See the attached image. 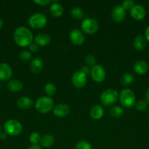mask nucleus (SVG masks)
<instances>
[{
  "mask_svg": "<svg viewBox=\"0 0 149 149\" xmlns=\"http://www.w3.org/2000/svg\"><path fill=\"white\" fill-rule=\"evenodd\" d=\"M14 41L19 47H27L32 43L33 34L32 31L24 26L17 28L14 32Z\"/></svg>",
  "mask_w": 149,
  "mask_h": 149,
  "instance_id": "nucleus-1",
  "label": "nucleus"
},
{
  "mask_svg": "<svg viewBox=\"0 0 149 149\" xmlns=\"http://www.w3.org/2000/svg\"><path fill=\"white\" fill-rule=\"evenodd\" d=\"M54 102L51 97L42 96L37 100L35 109L41 113H48L53 109Z\"/></svg>",
  "mask_w": 149,
  "mask_h": 149,
  "instance_id": "nucleus-2",
  "label": "nucleus"
},
{
  "mask_svg": "<svg viewBox=\"0 0 149 149\" xmlns=\"http://www.w3.org/2000/svg\"><path fill=\"white\" fill-rule=\"evenodd\" d=\"M118 98V92L114 89H107L100 96V101L106 107L112 106L117 102Z\"/></svg>",
  "mask_w": 149,
  "mask_h": 149,
  "instance_id": "nucleus-3",
  "label": "nucleus"
},
{
  "mask_svg": "<svg viewBox=\"0 0 149 149\" xmlns=\"http://www.w3.org/2000/svg\"><path fill=\"white\" fill-rule=\"evenodd\" d=\"M135 99L134 93L130 89H124L120 93V103L124 108L130 109L133 107L135 103Z\"/></svg>",
  "mask_w": 149,
  "mask_h": 149,
  "instance_id": "nucleus-4",
  "label": "nucleus"
},
{
  "mask_svg": "<svg viewBox=\"0 0 149 149\" xmlns=\"http://www.w3.org/2000/svg\"><path fill=\"white\" fill-rule=\"evenodd\" d=\"M4 129L5 133L11 136H18L23 131V126L20 122L15 119H10L4 123Z\"/></svg>",
  "mask_w": 149,
  "mask_h": 149,
  "instance_id": "nucleus-5",
  "label": "nucleus"
},
{
  "mask_svg": "<svg viewBox=\"0 0 149 149\" xmlns=\"http://www.w3.org/2000/svg\"><path fill=\"white\" fill-rule=\"evenodd\" d=\"M46 16L42 13H35L30 16L29 18L28 23L31 28L34 29H40L42 28L45 27L47 24Z\"/></svg>",
  "mask_w": 149,
  "mask_h": 149,
  "instance_id": "nucleus-6",
  "label": "nucleus"
},
{
  "mask_svg": "<svg viewBox=\"0 0 149 149\" xmlns=\"http://www.w3.org/2000/svg\"><path fill=\"white\" fill-rule=\"evenodd\" d=\"M82 31L87 34H93L99 30V25L97 20L93 18H85L80 24Z\"/></svg>",
  "mask_w": 149,
  "mask_h": 149,
  "instance_id": "nucleus-7",
  "label": "nucleus"
},
{
  "mask_svg": "<svg viewBox=\"0 0 149 149\" xmlns=\"http://www.w3.org/2000/svg\"><path fill=\"white\" fill-rule=\"evenodd\" d=\"M91 77L92 79L97 83H101L106 77L105 70L102 65H96L91 69Z\"/></svg>",
  "mask_w": 149,
  "mask_h": 149,
  "instance_id": "nucleus-8",
  "label": "nucleus"
},
{
  "mask_svg": "<svg viewBox=\"0 0 149 149\" xmlns=\"http://www.w3.org/2000/svg\"><path fill=\"white\" fill-rule=\"evenodd\" d=\"M72 83L75 88H83L87 83V76L80 71H77L72 77Z\"/></svg>",
  "mask_w": 149,
  "mask_h": 149,
  "instance_id": "nucleus-9",
  "label": "nucleus"
},
{
  "mask_svg": "<svg viewBox=\"0 0 149 149\" xmlns=\"http://www.w3.org/2000/svg\"><path fill=\"white\" fill-rule=\"evenodd\" d=\"M70 39L74 45H82L85 42V36L83 32L77 29H74L70 31Z\"/></svg>",
  "mask_w": 149,
  "mask_h": 149,
  "instance_id": "nucleus-10",
  "label": "nucleus"
},
{
  "mask_svg": "<svg viewBox=\"0 0 149 149\" xmlns=\"http://www.w3.org/2000/svg\"><path fill=\"white\" fill-rule=\"evenodd\" d=\"M111 15L114 22L117 23H122L126 17V10L121 5H117L112 9Z\"/></svg>",
  "mask_w": 149,
  "mask_h": 149,
  "instance_id": "nucleus-11",
  "label": "nucleus"
},
{
  "mask_svg": "<svg viewBox=\"0 0 149 149\" xmlns=\"http://www.w3.org/2000/svg\"><path fill=\"white\" fill-rule=\"evenodd\" d=\"M13 76V69L9 64L6 63H0V80L3 81H8Z\"/></svg>",
  "mask_w": 149,
  "mask_h": 149,
  "instance_id": "nucleus-12",
  "label": "nucleus"
},
{
  "mask_svg": "<svg viewBox=\"0 0 149 149\" xmlns=\"http://www.w3.org/2000/svg\"><path fill=\"white\" fill-rule=\"evenodd\" d=\"M145 10L140 4H134L130 10V15L136 20H141L145 16Z\"/></svg>",
  "mask_w": 149,
  "mask_h": 149,
  "instance_id": "nucleus-13",
  "label": "nucleus"
},
{
  "mask_svg": "<svg viewBox=\"0 0 149 149\" xmlns=\"http://www.w3.org/2000/svg\"><path fill=\"white\" fill-rule=\"evenodd\" d=\"M53 114L56 117L63 118L67 116L70 112V106L65 103H59L56 105L53 109Z\"/></svg>",
  "mask_w": 149,
  "mask_h": 149,
  "instance_id": "nucleus-14",
  "label": "nucleus"
},
{
  "mask_svg": "<svg viewBox=\"0 0 149 149\" xmlns=\"http://www.w3.org/2000/svg\"><path fill=\"white\" fill-rule=\"evenodd\" d=\"M35 43L41 47H45L51 43V38L48 33H39L36 35L34 38Z\"/></svg>",
  "mask_w": 149,
  "mask_h": 149,
  "instance_id": "nucleus-15",
  "label": "nucleus"
},
{
  "mask_svg": "<svg viewBox=\"0 0 149 149\" xmlns=\"http://www.w3.org/2000/svg\"><path fill=\"white\" fill-rule=\"evenodd\" d=\"M148 64L145 61H137L134 65V71L139 75H144L148 71Z\"/></svg>",
  "mask_w": 149,
  "mask_h": 149,
  "instance_id": "nucleus-16",
  "label": "nucleus"
},
{
  "mask_svg": "<svg viewBox=\"0 0 149 149\" xmlns=\"http://www.w3.org/2000/svg\"><path fill=\"white\" fill-rule=\"evenodd\" d=\"M17 106L23 110H28L33 106V100L31 97L23 96L18 99Z\"/></svg>",
  "mask_w": 149,
  "mask_h": 149,
  "instance_id": "nucleus-17",
  "label": "nucleus"
},
{
  "mask_svg": "<svg viewBox=\"0 0 149 149\" xmlns=\"http://www.w3.org/2000/svg\"><path fill=\"white\" fill-rule=\"evenodd\" d=\"M50 13L54 17H59L64 13V8L58 1H52V4L50 6Z\"/></svg>",
  "mask_w": 149,
  "mask_h": 149,
  "instance_id": "nucleus-18",
  "label": "nucleus"
},
{
  "mask_svg": "<svg viewBox=\"0 0 149 149\" xmlns=\"http://www.w3.org/2000/svg\"><path fill=\"white\" fill-rule=\"evenodd\" d=\"M147 45V40L143 35H138L133 41V46L137 51H141L145 48Z\"/></svg>",
  "mask_w": 149,
  "mask_h": 149,
  "instance_id": "nucleus-19",
  "label": "nucleus"
},
{
  "mask_svg": "<svg viewBox=\"0 0 149 149\" xmlns=\"http://www.w3.org/2000/svg\"><path fill=\"white\" fill-rule=\"evenodd\" d=\"M43 62L40 58H35L32 61L30 64V70L33 74H37L42 71Z\"/></svg>",
  "mask_w": 149,
  "mask_h": 149,
  "instance_id": "nucleus-20",
  "label": "nucleus"
},
{
  "mask_svg": "<svg viewBox=\"0 0 149 149\" xmlns=\"http://www.w3.org/2000/svg\"><path fill=\"white\" fill-rule=\"evenodd\" d=\"M104 115V109L102 106L96 105L93 106L90 111V116L92 119L95 120H99L102 119Z\"/></svg>",
  "mask_w": 149,
  "mask_h": 149,
  "instance_id": "nucleus-21",
  "label": "nucleus"
},
{
  "mask_svg": "<svg viewBox=\"0 0 149 149\" xmlns=\"http://www.w3.org/2000/svg\"><path fill=\"white\" fill-rule=\"evenodd\" d=\"M7 88L12 93H18L23 89V84L20 80L13 79L7 83Z\"/></svg>",
  "mask_w": 149,
  "mask_h": 149,
  "instance_id": "nucleus-22",
  "label": "nucleus"
},
{
  "mask_svg": "<svg viewBox=\"0 0 149 149\" xmlns=\"http://www.w3.org/2000/svg\"><path fill=\"white\" fill-rule=\"evenodd\" d=\"M55 142L54 137L51 135H45L41 138L40 143L42 146L45 148H50L52 146Z\"/></svg>",
  "mask_w": 149,
  "mask_h": 149,
  "instance_id": "nucleus-23",
  "label": "nucleus"
},
{
  "mask_svg": "<svg viewBox=\"0 0 149 149\" xmlns=\"http://www.w3.org/2000/svg\"><path fill=\"white\" fill-rule=\"evenodd\" d=\"M124 109L120 106H112L109 111V114L114 118L121 117L124 115Z\"/></svg>",
  "mask_w": 149,
  "mask_h": 149,
  "instance_id": "nucleus-24",
  "label": "nucleus"
},
{
  "mask_svg": "<svg viewBox=\"0 0 149 149\" xmlns=\"http://www.w3.org/2000/svg\"><path fill=\"white\" fill-rule=\"evenodd\" d=\"M121 84L124 86L130 85L132 84L134 81V77L133 74H130V73H126L124 75L121 77Z\"/></svg>",
  "mask_w": 149,
  "mask_h": 149,
  "instance_id": "nucleus-25",
  "label": "nucleus"
},
{
  "mask_svg": "<svg viewBox=\"0 0 149 149\" xmlns=\"http://www.w3.org/2000/svg\"><path fill=\"white\" fill-rule=\"evenodd\" d=\"M72 17L76 20H82L84 17V12L80 7H74L71 10Z\"/></svg>",
  "mask_w": 149,
  "mask_h": 149,
  "instance_id": "nucleus-26",
  "label": "nucleus"
},
{
  "mask_svg": "<svg viewBox=\"0 0 149 149\" xmlns=\"http://www.w3.org/2000/svg\"><path fill=\"white\" fill-rule=\"evenodd\" d=\"M45 92L48 97H51V96L55 95L56 92V87L53 83H48L45 86Z\"/></svg>",
  "mask_w": 149,
  "mask_h": 149,
  "instance_id": "nucleus-27",
  "label": "nucleus"
},
{
  "mask_svg": "<svg viewBox=\"0 0 149 149\" xmlns=\"http://www.w3.org/2000/svg\"><path fill=\"white\" fill-rule=\"evenodd\" d=\"M29 141L32 145H38V143H40L41 141L40 135L37 132H32L29 136Z\"/></svg>",
  "mask_w": 149,
  "mask_h": 149,
  "instance_id": "nucleus-28",
  "label": "nucleus"
},
{
  "mask_svg": "<svg viewBox=\"0 0 149 149\" xmlns=\"http://www.w3.org/2000/svg\"><path fill=\"white\" fill-rule=\"evenodd\" d=\"M75 149H93L91 144L86 141H80L76 144Z\"/></svg>",
  "mask_w": 149,
  "mask_h": 149,
  "instance_id": "nucleus-29",
  "label": "nucleus"
},
{
  "mask_svg": "<svg viewBox=\"0 0 149 149\" xmlns=\"http://www.w3.org/2000/svg\"><path fill=\"white\" fill-rule=\"evenodd\" d=\"M85 63L88 66H91L93 68L96 65V59L95 56L92 55H89L85 58Z\"/></svg>",
  "mask_w": 149,
  "mask_h": 149,
  "instance_id": "nucleus-30",
  "label": "nucleus"
},
{
  "mask_svg": "<svg viewBox=\"0 0 149 149\" xmlns=\"http://www.w3.org/2000/svg\"><path fill=\"white\" fill-rule=\"evenodd\" d=\"M148 103L146 100H140L136 103V109H137L138 111H144L145 110H146V109L148 108Z\"/></svg>",
  "mask_w": 149,
  "mask_h": 149,
  "instance_id": "nucleus-31",
  "label": "nucleus"
},
{
  "mask_svg": "<svg viewBox=\"0 0 149 149\" xmlns=\"http://www.w3.org/2000/svg\"><path fill=\"white\" fill-rule=\"evenodd\" d=\"M32 58V55L30 52L29 51H22L19 54V58L23 61H30Z\"/></svg>",
  "mask_w": 149,
  "mask_h": 149,
  "instance_id": "nucleus-32",
  "label": "nucleus"
},
{
  "mask_svg": "<svg viewBox=\"0 0 149 149\" xmlns=\"http://www.w3.org/2000/svg\"><path fill=\"white\" fill-rule=\"evenodd\" d=\"M134 5V1L132 0H126V1H123L122 3V7L125 10H131L133 6Z\"/></svg>",
  "mask_w": 149,
  "mask_h": 149,
  "instance_id": "nucleus-33",
  "label": "nucleus"
},
{
  "mask_svg": "<svg viewBox=\"0 0 149 149\" xmlns=\"http://www.w3.org/2000/svg\"><path fill=\"white\" fill-rule=\"evenodd\" d=\"M33 2L39 6H46L52 3V1L49 0H34Z\"/></svg>",
  "mask_w": 149,
  "mask_h": 149,
  "instance_id": "nucleus-34",
  "label": "nucleus"
},
{
  "mask_svg": "<svg viewBox=\"0 0 149 149\" xmlns=\"http://www.w3.org/2000/svg\"><path fill=\"white\" fill-rule=\"evenodd\" d=\"M39 45H37L35 42L34 43H33V42H32V43L29 45V49H30L31 52H37L38 51H39Z\"/></svg>",
  "mask_w": 149,
  "mask_h": 149,
  "instance_id": "nucleus-35",
  "label": "nucleus"
},
{
  "mask_svg": "<svg viewBox=\"0 0 149 149\" xmlns=\"http://www.w3.org/2000/svg\"><path fill=\"white\" fill-rule=\"evenodd\" d=\"M80 71H81V72H83V74H86V76L91 74V69L89 68V66H86V65L82 66L81 68H80Z\"/></svg>",
  "mask_w": 149,
  "mask_h": 149,
  "instance_id": "nucleus-36",
  "label": "nucleus"
},
{
  "mask_svg": "<svg viewBox=\"0 0 149 149\" xmlns=\"http://www.w3.org/2000/svg\"><path fill=\"white\" fill-rule=\"evenodd\" d=\"M145 37L146 38V40L147 42H149V26L146 29L145 33Z\"/></svg>",
  "mask_w": 149,
  "mask_h": 149,
  "instance_id": "nucleus-37",
  "label": "nucleus"
},
{
  "mask_svg": "<svg viewBox=\"0 0 149 149\" xmlns=\"http://www.w3.org/2000/svg\"><path fill=\"white\" fill-rule=\"evenodd\" d=\"M27 149H42V148H41L40 146L39 145H32Z\"/></svg>",
  "mask_w": 149,
  "mask_h": 149,
  "instance_id": "nucleus-38",
  "label": "nucleus"
},
{
  "mask_svg": "<svg viewBox=\"0 0 149 149\" xmlns=\"http://www.w3.org/2000/svg\"><path fill=\"white\" fill-rule=\"evenodd\" d=\"M7 138V134L5 132H2L0 134V139L1 140H5Z\"/></svg>",
  "mask_w": 149,
  "mask_h": 149,
  "instance_id": "nucleus-39",
  "label": "nucleus"
},
{
  "mask_svg": "<svg viewBox=\"0 0 149 149\" xmlns=\"http://www.w3.org/2000/svg\"><path fill=\"white\" fill-rule=\"evenodd\" d=\"M146 101L149 103V88L148 89L147 92H146Z\"/></svg>",
  "mask_w": 149,
  "mask_h": 149,
  "instance_id": "nucleus-40",
  "label": "nucleus"
},
{
  "mask_svg": "<svg viewBox=\"0 0 149 149\" xmlns=\"http://www.w3.org/2000/svg\"><path fill=\"white\" fill-rule=\"evenodd\" d=\"M2 26H3V20L0 18V29L2 28Z\"/></svg>",
  "mask_w": 149,
  "mask_h": 149,
  "instance_id": "nucleus-41",
  "label": "nucleus"
},
{
  "mask_svg": "<svg viewBox=\"0 0 149 149\" xmlns=\"http://www.w3.org/2000/svg\"><path fill=\"white\" fill-rule=\"evenodd\" d=\"M1 125H0V132H1Z\"/></svg>",
  "mask_w": 149,
  "mask_h": 149,
  "instance_id": "nucleus-42",
  "label": "nucleus"
}]
</instances>
